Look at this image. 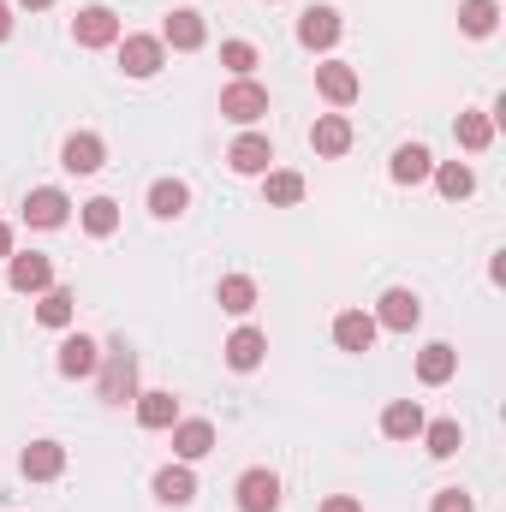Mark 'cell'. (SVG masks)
I'll return each mask as SVG.
<instances>
[{
    "label": "cell",
    "mask_w": 506,
    "mask_h": 512,
    "mask_svg": "<svg viewBox=\"0 0 506 512\" xmlns=\"http://www.w3.org/2000/svg\"><path fill=\"white\" fill-rule=\"evenodd\" d=\"M102 399L108 405H131L137 399V352H131L126 340H114L108 352H102Z\"/></svg>",
    "instance_id": "1"
},
{
    "label": "cell",
    "mask_w": 506,
    "mask_h": 512,
    "mask_svg": "<svg viewBox=\"0 0 506 512\" xmlns=\"http://www.w3.org/2000/svg\"><path fill=\"white\" fill-rule=\"evenodd\" d=\"M262 114H268V90H262L256 78H233V84L221 90V120H233V126L251 131Z\"/></svg>",
    "instance_id": "2"
},
{
    "label": "cell",
    "mask_w": 506,
    "mask_h": 512,
    "mask_svg": "<svg viewBox=\"0 0 506 512\" xmlns=\"http://www.w3.org/2000/svg\"><path fill=\"white\" fill-rule=\"evenodd\" d=\"M423 322V304H417V292L411 286H387L376 304V328H387V334H411Z\"/></svg>",
    "instance_id": "3"
},
{
    "label": "cell",
    "mask_w": 506,
    "mask_h": 512,
    "mask_svg": "<svg viewBox=\"0 0 506 512\" xmlns=\"http://www.w3.org/2000/svg\"><path fill=\"white\" fill-rule=\"evenodd\" d=\"M6 280H12V292H36L42 298L54 286V262L42 251H12L6 256Z\"/></svg>",
    "instance_id": "4"
},
{
    "label": "cell",
    "mask_w": 506,
    "mask_h": 512,
    "mask_svg": "<svg viewBox=\"0 0 506 512\" xmlns=\"http://www.w3.org/2000/svg\"><path fill=\"white\" fill-rule=\"evenodd\" d=\"M316 90H322V102L352 108L358 90H364V78H358V66H346V60H322V66H316Z\"/></svg>",
    "instance_id": "5"
},
{
    "label": "cell",
    "mask_w": 506,
    "mask_h": 512,
    "mask_svg": "<svg viewBox=\"0 0 506 512\" xmlns=\"http://www.w3.org/2000/svg\"><path fill=\"white\" fill-rule=\"evenodd\" d=\"M209 42V24H203V12H191V6H179V12H167V24H161V48H179V54H197Z\"/></svg>",
    "instance_id": "6"
},
{
    "label": "cell",
    "mask_w": 506,
    "mask_h": 512,
    "mask_svg": "<svg viewBox=\"0 0 506 512\" xmlns=\"http://www.w3.org/2000/svg\"><path fill=\"white\" fill-rule=\"evenodd\" d=\"M114 48H120V66H126V78H155V72H161V60H167L161 36H120Z\"/></svg>",
    "instance_id": "7"
},
{
    "label": "cell",
    "mask_w": 506,
    "mask_h": 512,
    "mask_svg": "<svg viewBox=\"0 0 506 512\" xmlns=\"http://www.w3.org/2000/svg\"><path fill=\"white\" fill-rule=\"evenodd\" d=\"M72 36H78V48H114L120 42V18L108 6H84L72 18Z\"/></svg>",
    "instance_id": "8"
},
{
    "label": "cell",
    "mask_w": 506,
    "mask_h": 512,
    "mask_svg": "<svg viewBox=\"0 0 506 512\" xmlns=\"http://www.w3.org/2000/svg\"><path fill=\"white\" fill-rule=\"evenodd\" d=\"M340 30H346V24H340L334 6H310V12L298 18V42H304L310 54H328V48L340 42Z\"/></svg>",
    "instance_id": "9"
},
{
    "label": "cell",
    "mask_w": 506,
    "mask_h": 512,
    "mask_svg": "<svg viewBox=\"0 0 506 512\" xmlns=\"http://www.w3.org/2000/svg\"><path fill=\"white\" fill-rule=\"evenodd\" d=\"M102 161H108V149H102L96 131H72V137L60 143V167H66V173H84V179H90V173H102Z\"/></svg>",
    "instance_id": "10"
},
{
    "label": "cell",
    "mask_w": 506,
    "mask_h": 512,
    "mask_svg": "<svg viewBox=\"0 0 506 512\" xmlns=\"http://www.w3.org/2000/svg\"><path fill=\"white\" fill-rule=\"evenodd\" d=\"M66 215H72V203H66V191H54V185H36V191L24 197V221L42 227V233L66 227Z\"/></svg>",
    "instance_id": "11"
},
{
    "label": "cell",
    "mask_w": 506,
    "mask_h": 512,
    "mask_svg": "<svg viewBox=\"0 0 506 512\" xmlns=\"http://www.w3.org/2000/svg\"><path fill=\"white\" fill-rule=\"evenodd\" d=\"M173 453H179V465L209 459V453H215V423H203V417H179V423H173Z\"/></svg>",
    "instance_id": "12"
},
{
    "label": "cell",
    "mask_w": 506,
    "mask_h": 512,
    "mask_svg": "<svg viewBox=\"0 0 506 512\" xmlns=\"http://www.w3.org/2000/svg\"><path fill=\"white\" fill-rule=\"evenodd\" d=\"M233 495H239V512H280V477L256 465V471L239 477V489H233Z\"/></svg>",
    "instance_id": "13"
},
{
    "label": "cell",
    "mask_w": 506,
    "mask_h": 512,
    "mask_svg": "<svg viewBox=\"0 0 506 512\" xmlns=\"http://www.w3.org/2000/svg\"><path fill=\"white\" fill-rule=\"evenodd\" d=\"M268 161H274V143H268L262 131H239V137H233V149H227V167H233V173H245V179L268 173Z\"/></svg>",
    "instance_id": "14"
},
{
    "label": "cell",
    "mask_w": 506,
    "mask_h": 512,
    "mask_svg": "<svg viewBox=\"0 0 506 512\" xmlns=\"http://www.w3.org/2000/svg\"><path fill=\"white\" fill-rule=\"evenodd\" d=\"M96 370H102V346H96L90 334H66V340H60V376L84 382V376H96Z\"/></svg>",
    "instance_id": "15"
},
{
    "label": "cell",
    "mask_w": 506,
    "mask_h": 512,
    "mask_svg": "<svg viewBox=\"0 0 506 512\" xmlns=\"http://www.w3.org/2000/svg\"><path fill=\"white\" fill-rule=\"evenodd\" d=\"M18 471H24L30 483H54V477L66 471V447H60V441H30V447L18 453Z\"/></svg>",
    "instance_id": "16"
},
{
    "label": "cell",
    "mask_w": 506,
    "mask_h": 512,
    "mask_svg": "<svg viewBox=\"0 0 506 512\" xmlns=\"http://www.w3.org/2000/svg\"><path fill=\"white\" fill-rule=\"evenodd\" d=\"M376 316H370V310H340V316H334V346H340V352H370V346H376Z\"/></svg>",
    "instance_id": "17"
},
{
    "label": "cell",
    "mask_w": 506,
    "mask_h": 512,
    "mask_svg": "<svg viewBox=\"0 0 506 512\" xmlns=\"http://www.w3.org/2000/svg\"><path fill=\"white\" fill-rule=\"evenodd\" d=\"M221 352H227V364H233L239 376H251L256 364L268 358V334H262V328H251V322H245V328H233V340H227Z\"/></svg>",
    "instance_id": "18"
},
{
    "label": "cell",
    "mask_w": 506,
    "mask_h": 512,
    "mask_svg": "<svg viewBox=\"0 0 506 512\" xmlns=\"http://www.w3.org/2000/svg\"><path fill=\"white\" fill-rule=\"evenodd\" d=\"M453 376H459V352H453L447 340H435V346L417 352V382L423 387H447Z\"/></svg>",
    "instance_id": "19"
},
{
    "label": "cell",
    "mask_w": 506,
    "mask_h": 512,
    "mask_svg": "<svg viewBox=\"0 0 506 512\" xmlns=\"http://www.w3.org/2000/svg\"><path fill=\"white\" fill-rule=\"evenodd\" d=\"M155 501H161V507H191V501H197L191 465H161V471H155Z\"/></svg>",
    "instance_id": "20"
},
{
    "label": "cell",
    "mask_w": 506,
    "mask_h": 512,
    "mask_svg": "<svg viewBox=\"0 0 506 512\" xmlns=\"http://www.w3.org/2000/svg\"><path fill=\"white\" fill-rule=\"evenodd\" d=\"M185 209H191V185L185 179H155L149 185V215L155 221H179Z\"/></svg>",
    "instance_id": "21"
},
{
    "label": "cell",
    "mask_w": 506,
    "mask_h": 512,
    "mask_svg": "<svg viewBox=\"0 0 506 512\" xmlns=\"http://www.w3.org/2000/svg\"><path fill=\"white\" fill-rule=\"evenodd\" d=\"M381 435H387V441H417V435H423V405H417V399H393V405L381 411Z\"/></svg>",
    "instance_id": "22"
},
{
    "label": "cell",
    "mask_w": 506,
    "mask_h": 512,
    "mask_svg": "<svg viewBox=\"0 0 506 512\" xmlns=\"http://www.w3.org/2000/svg\"><path fill=\"white\" fill-rule=\"evenodd\" d=\"M310 149L328 155V161L346 155V149H352V120H346V114H322V120L310 126Z\"/></svg>",
    "instance_id": "23"
},
{
    "label": "cell",
    "mask_w": 506,
    "mask_h": 512,
    "mask_svg": "<svg viewBox=\"0 0 506 512\" xmlns=\"http://www.w3.org/2000/svg\"><path fill=\"white\" fill-rule=\"evenodd\" d=\"M387 173H393L399 185H423V179L435 173V155H429L423 143H399V149H393V167H387Z\"/></svg>",
    "instance_id": "24"
},
{
    "label": "cell",
    "mask_w": 506,
    "mask_h": 512,
    "mask_svg": "<svg viewBox=\"0 0 506 512\" xmlns=\"http://www.w3.org/2000/svg\"><path fill=\"white\" fill-rule=\"evenodd\" d=\"M131 405H137V423H143V429H173V423H179V399H173L167 387H155V393H137Z\"/></svg>",
    "instance_id": "25"
},
{
    "label": "cell",
    "mask_w": 506,
    "mask_h": 512,
    "mask_svg": "<svg viewBox=\"0 0 506 512\" xmlns=\"http://www.w3.org/2000/svg\"><path fill=\"white\" fill-rule=\"evenodd\" d=\"M215 304H221L227 316H251V310H256V280H251V274H221Z\"/></svg>",
    "instance_id": "26"
},
{
    "label": "cell",
    "mask_w": 506,
    "mask_h": 512,
    "mask_svg": "<svg viewBox=\"0 0 506 512\" xmlns=\"http://www.w3.org/2000/svg\"><path fill=\"white\" fill-rule=\"evenodd\" d=\"M262 197H268L274 209L304 203V173H292V167H268V173H262Z\"/></svg>",
    "instance_id": "27"
},
{
    "label": "cell",
    "mask_w": 506,
    "mask_h": 512,
    "mask_svg": "<svg viewBox=\"0 0 506 512\" xmlns=\"http://www.w3.org/2000/svg\"><path fill=\"white\" fill-rule=\"evenodd\" d=\"M78 221H84L90 239H114V233H120V203H114V197H90Z\"/></svg>",
    "instance_id": "28"
},
{
    "label": "cell",
    "mask_w": 506,
    "mask_h": 512,
    "mask_svg": "<svg viewBox=\"0 0 506 512\" xmlns=\"http://www.w3.org/2000/svg\"><path fill=\"white\" fill-rule=\"evenodd\" d=\"M72 316H78V298H72L66 286H48L42 304H36V322H42V328H72Z\"/></svg>",
    "instance_id": "29"
},
{
    "label": "cell",
    "mask_w": 506,
    "mask_h": 512,
    "mask_svg": "<svg viewBox=\"0 0 506 512\" xmlns=\"http://www.w3.org/2000/svg\"><path fill=\"white\" fill-rule=\"evenodd\" d=\"M501 24V0H459V30L465 36H495Z\"/></svg>",
    "instance_id": "30"
},
{
    "label": "cell",
    "mask_w": 506,
    "mask_h": 512,
    "mask_svg": "<svg viewBox=\"0 0 506 512\" xmlns=\"http://www.w3.org/2000/svg\"><path fill=\"white\" fill-rule=\"evenodd\" d=\"M435 191H441L447 203H459V197L477 191V173H471L465 161H441V167H435Z\"/></svg>",
    "instance_id": "31"
},
{
    "label": "cell",
    "mask_w": 506,
    "mask_h": 512,
    "mask_svg": "<svg viewBox=\"0 0 506 512\" xmlns=\"http://www.w3.org/2000/svg\"><path fill=\"white\" fill-rule=\"evenodd\" d=\"M423 447H429V459H453L465 447V435H459L453 417H441V423H423Z\"/></svg>",
    "instance_id": "32"
},
{
    "label": "cell",
    "mask_w": 506,
    "mask_h": 512,
    "mask_svg": "<svg viewBox=\"0 0 506 512\" xmlns=\"http://www.w3.org/2000/svg\"><path fill=\"white\" fill-rule=\"evenodd\" d=\"M459 143H465V149H471V155H483V149H489V143H495V120H489V114H477V108H471V114H459Z\"/></svg>",
    "instance_id": "33"
},
{
    "label": "cell",
    "mask_w": 506,
    "mask_h": 512,
    "mask_svg": "<svg viewBox=\"0 0 506 512\" xmlns=\"http://www.w3.org/2000/svg\"><path fill=\"white\" fill-rule=\"evenodd\" d=\"M221 66H227L233 78H251L256 72V48L251 42H221Z\"/></svg>",
    "instance_id": "34"
},
{
    "label": "cell",
    "mask_w": 506,
    "mask_h": 512,
    "mask_svg": "<svg viewBox=\"0 0 506 512\" xmlns=\"http://www.w3.org/2000/svg\"><path fill=\"white\" fill-rule=\"evenodd\" d=\"M429 512H477V501H471L465 489H441V495L429 501Z\"/></svg>",
    "instance_id": "35"
},
{
    "label": "cell",
    "mask_w": 506,
    "mask_h": 512,
    "mask_svg": "<svg viewBox=\"0 0 506 512\" xmlns=\"http://www.w3.org/2000/svg\"><path fill=\"white\" fill-rule=\"evenodd\" d=\"M322 512H364V501H358V495H328Z\"/></svg>",
    "instance_id": "36"
},
{
    "label": "cell",
    "mask_w": 506,
    "mask_h": 512,
    "mask_svg": "<svg viewBox=\"0 0 506 512\" xmlns=\"http://www.w3.org/2000/svg\"><path fill=\"white\" fill-rule=\"evenodd\" d=\"M6 36H12V6L0 0V42H6Z\"/></svg>",
    "instance_id": "37"
},
{
    "label": "cell",
    "mask_w": 506,
    "mask_h": 512,
    "mask_svg": "<svg viewBox=\"0 0 506 512\" xmlns=\"http://www.w3.org/2000/svg\"><path fill=\"white\" fill-rule=\"evenodd\" d=\"M6 256H12V227L0 221V262H6Z\"/></svg>",
    "instance_id": "38"
},
{
    "label": "cell",
    "mask_w": 506,
    "mask_h": 512,
    "mask_svg": "<svg viewBox=\"0 0 506 512\" xmlns=\"http://www.w3.org/2000/svg\"><path fill=\"white\" fill-rule=\"evenodd\" d=\"M18 6H30V12H42V6H54V0H18Z\"/></svg>",
    "instance_id": "39"
}]
</instances>
